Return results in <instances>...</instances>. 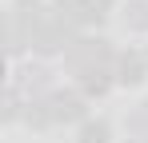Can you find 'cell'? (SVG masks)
Returning <instances> with one entry per match:
<instances>
[{
  "label": "cell",
  "instance_id": "cell-1",
  "mask_svg": "<svg viewBox=\"0 0 148 143\" xmlns=\"http://www.w3.org/2000/svg\"><path fill=\"white\" fill-rule=\"evenodd\" d=\"M64 60H68V68L80 76V72H88V68H108V64H112V48H108V40H88V36H80V40L68 44Z\"/></svg>",
  "mask_w": 148,
  "mask_h": 143
},
{
  "label": "cell",
  "instance_id": "cell-2",
  "mask_svg": "<svg viewBox=\"0 0 148 143\" xmlns=\"http://www.w3.org/2000/svg\"><path fill=\"white\" fill-rule=\"evenodd\" d=\"M56 8H60V20L68 24H100L108 16L112 0H60Z\"/></svg>",
  "mask_w": 148,
  "mask_h": 143
},
{
  "label": "cell",
  "instance_id": "cell-4",
  "mask_svg": "<svg viewBox=\"0 0 148 143\" xmlns=\"http://www.w3.org/2000/svg\"><path fill=\"white\" fill-rule=\"evenodd\" d=\"M148 76V60L140 52H128V56H116V80L120 84H140Z\"/></svg>",
  "mask_w": 148,
  "mask_h": 143
},
{
  "label": "cell",
  "instance_id": "cell-5",
  "mask_svg": "<svg viewBox=\"0 0 148 143\" xmlns=\"http://www.w3.org/2000/svg\"><path fill=\"white\" fill-rule=\"evenodd\" d=\"M108 76H112L108 68H88V72H80V88H84L88 95H104L108 88H112Z\"/></svg>",
  "mask_w": 148,
  "mask_h": 143
},
{
  "label": "cell",
  "instance_id": "cell-3",
  "mask_svg": "<svg viewBox=\"0 0 148 143\" xmlns=\"http://www.w3.org/2000/svg\"><path fill=\"white\" fill-rule=\"evenodd\" d=\"M48 107H52V119H56V123H72V119L84 115V99L72 95V92H52Z\"/></svg>",
  "mask_w": 148,
  "mask_h": 143
},
{
  "label": "cell",
  "instance_id": "cell-9",
  "mask_svg": "<svg viewBox=\"0 0 148 143\" xmlns=\"http://www.w3.org/2000/svg\"><path fill=\"white\" fill-rule=\"evenodd\" d=\"M132 143H148V135H136V139H132Z\"/></svg>",
  "mask_w": 148,
  "mask_h": 143
},
{
  "label": "cell",
  "instance_id": "cell-8",
  "mask_svg": "<svg viewBox=\"0 0 148 143\" xmlns=\"http://www.w3.org/2000/svg\"><path fill=\"white\" fill-rule=\"evenodd\" d=\"M132 131L136 135H148V103H140V111L132 115Z\"/></svg>",
  "mask_w": 148,
  "mask_h": 143
},
{
  "label": "cell",
  "instance_id": "cell-6",
  "mask_svg": "<svg viewBox=\"0 0 148 143\" xmlns=\"http://www.w3.org/2000/svg\"><path fill=\"white\" fill-rule=\"evenodd\" d=\"M124 28L128 32H144L148 28V0H132L124 8Z\"/></svg>",
  "mask_w": 148,
  "mask_h": 143
},
{
  "label": "cell",
  "instance_id": "cell-10",
  "mask_svg": "<svg viewBox=\"0 0 148 143\" xmlns=\"http://www.w3.org/2000/svg\"><path fill=\"white\" fill-rule=\"evenodd\" d=\"M144 60H148V52H144Z\"/></svg>",
  "mask_w": 148,
  "mask_h": 143
},
{
  "label": "cell",
  "instance_id": "cell-7",
  "mask_svg": "<svg viewBox=\"0 0 148 143\" xmlns=\"http://www.w3.org/2000/svg\"><path fill=\"white\" fill-rule=\"evenodd\" d=\"M80 143H108V123L104 119H88L80 127Z\"/></svg>",
  "mask_w": 148,
  "mask_h": 143
}]
</instances>
